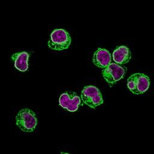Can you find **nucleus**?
<instances>
[{"mask_svg":"<svg viewBox=\"0 0 154 154\" xmlns=\"http://www.w3.org/2000/svg\"><path fill=\"white\" fill-rule=\"evenodd\" d=\"M70 43V36L66 30L63 29H56L51 32L48 45L50 49L61 51L67 49Z\"/></svg>","mask_w":154,"mask_h":154,"instance_id":"f257e3e1","label":"nucleus"},{"mask_svg":"<svg viewBox=\"0 0 154 154\" xmlns=\"http://www.w3.org/2000/svg\"><path fill=\"white\" fill-rule=\"evenodd\" d=\"M16 125L23 132H32L37 125V120L35 113L31 109H21L16 117Z\"/></svg>","mask_w":154,"mask_h":154,"instance_id":"f03ea898","label":"nucleus"},{"mask_svg":"<svg viewBox=\"0 0 154 154\" xmlns=\"http://www.w3.org/2000/svg\"><path fill=\"white\" fill-rule=\"evenodd\" d=\"M150 85L149 78L144 73H134L129 76L127 86L129 90L135 94H141L146 92Z\"/></svg>","mask_w":154,"mask_h":154,"instance_id":"7ed1b4c3","label":"nucleus"},{"mask_svg":"<svg viewBox=\"0 0 154 154\" xmlns=\"http://www.w3.org/2000/svg\"><path fill=\"white\" fill-rule=\"evenodd\" d=\"M81 99L85 104L94 109L103 103L100 90L93 85L86 86L83 88L81 91Z\"/></svg>","mask_w":154,"mask_h":154,"instance_id":"20e7f679","label":"nucleus"},{"mask_svg":"<svg viewBox=\"0 0 154 154\" xmlns=\"http://www.w3.org/2000/svg\"><path fill=\"white\" fill-rule=\"evenodd\" d=\"M126 69L117 63H110L102 72L103 78L112 87L116 82L122 79L125 75Z\"/></svg>","mask_w":154,"mask_h":154,"instance_id":"39448f33","label":"nucleus"},{"mask_svg":"<svg viewBox=\"0 0 154 154\" xmlns=\"http://www.w3.org/2000/svg\"><path fill=\"white\" fill-rule=\"evenodd\" d=\"M81 99L73 92H66L61 94L59 98L60 105L70 112L76 111L81 105Z\"/></svg>","mask_w":154,"mask_h":154,"instance_id":"423d86ee","label":"nucleus"},{"mask_svg":"<svg viewBox=\"0 0 154 154\" xmlns=\"http://www.w3.org/2000/svg\"><path fill=\"white\" fill-rule=\"evenodd\" d=\"M111 61V56L108 51L99 48L94 54L93 57V62L97 67L105 69Z\"/></svg>","mask_w":154,"mask_h":154,"instance_id":"0eeeda50","label":"nucleus"},{"mask_svg":"<svg viewBox=\"0 0 154 154\" xmlns=\"http://www.w3.org/2000/svg\"><path fill=\"white\" fill-rule=\"evenodd\" d=\"M131 57V52L129 48L125 46H120L117 48L112 53L113 60L118 64L127 63L130 60Z\"/></svg>","mask_w":154,"mask_h":154,"instance_id":"6e6552de","label":"nucleus"},{"mask_svg":"<svg viewBox=\"0 0 154 154\" xmlns=\"http://www.w3.org/2000/svg\"><path fill=\"white\" fill-rule=\"evenodd\" d=\"M29 54L26 52H21L15 53L11 56V59L14 61V67L21 72L27 70L28 68V60Z\"/></svg>","mask_w":154,"mask_h":154,"instance_id":"1a4fd4ad","label":"nucleus"},{"mask_svg":"<svg viewBox=\"0 0 154 154\" xmlns=\"http://www.w3.org/2000/svg\"><path fill=\"white\" fill-rule=\"evenodd\" d=\"M61 154H69V153H63V152H62V153H61Z\"/></svg>","mask_w":154,"mask_h":154,"instance_id":"9d476101","label":"nucleus"}]
</instances>
